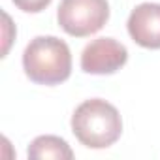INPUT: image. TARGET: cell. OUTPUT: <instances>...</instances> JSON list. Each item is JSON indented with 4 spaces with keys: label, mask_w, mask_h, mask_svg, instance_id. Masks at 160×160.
Instances as JSON below:
<instances>
[{
    "label": "cell",
    "mask_w": 160,
    "mask_h": 160,
    "mask_svg": "<svg viewBox=\"0 0 160 160\" xmlns=\"http://www.w3.org/2000/svg\"><path fill=\"white\" fill-rule=\"evenodd\" d=\"M72 132L79 143L89 149H106L121 138L122 119L113 104L102 98H91L75 108Z\"/></svg>",
    "instance_id": "cell-1"
},
{
    "label": "cell",
    "mask_w": 160,
    "mask_h": 160,
    "mask_svg": "<svg viewBox=\"0 0 160 160\" xmlns=\"http://www.w3.org/2000/svg\"><path fill=\"white\" fill-rule=\"evenodd\" d=\"M23 70L36 85H60L72 73V53L64 40L57 36H38L30 40L23 53Z\"/></svg>",
    "instance_id": "cell-2"
},
{
    "label": "cell",
    "mask_w": 160,
    "mask_h": 160,
    "mask_svg": "<svg viewBox=\"0 0 160 160\" xmlns=\"http://www.w3.org/2000/svg\"><path fill=\"white\" fill-rule=\"evenodd\" d=\"M12 28V19L8 13H4V51H2V57H6L8 49H10V43H12V34L8 32Z\"/></svg>",
    "instance_id": "cell-8"
},
{
    "label": "cell",
    "mask_w": 160,
    "mask_h": 160,
    "mask_svg": "<svg viewBox=\"0 0 160 160\" xmlns=\"http://www.w3.org/2000/svg\"><path fill=\"white\" fill-rule=\"evenodd\" d=\"M128 60L126 47L113 38H96L85 45L81 53V70L92 75H108L119 72Z\"/></svg>",
    "instance_id": "cell-4"
},
{
    "label": "cell",
    "mask_w": 160,
    "mask_h": 160,
    "mask_svg": "<svg viewBox=\"0 0 160 160\" xmlns=\"http://www.w3.org/2000/svg\"><path fill=\"white\" fill-rule=\"evenodd\" d=\"M130 38L145 49H160V4L143 2L128 17Z\"/></svg>",
    "instance_id": "cell-5"
},
{
    "label": "cell",
    "mask_w": 160,
    "mask_h": 160,
    "mask_svg": "<svg viewBox=\"0 0 160 160\" xmlns=\"http://www.w3.org/2000/svg\"><path fill=\"white\" fill-rule=\"evenodd\" d=\"M28 158L42 160V158H55V160H70L73 158V151L66 143V139L58 136H38L32 139L27 151Z\"/></svg>",
    "instance_id": "cell-6"
},
{
    "label": "cell",
    "mask_w": 160,
    "mask_h": 160,
    "mask_svg": "<svg viewBox=\"0 0 160 160\" xmlns=\"http://www.w3.org/2000/svg\"><path fill=\"white\" fill-rule=\"evenodd\" d=\"M12 2L25 13H40L51 4V0H12Z\"/></svg>",
    "instance_id": "cell-7"
},
{
    "label": "cell",
    "mask_w": 160,
    "mask_h": 160,
    "mask_svg": "<svg viewBox=\"0 0 160 160\" xmlns=\"http://www.w3.org/2000/svg\"><path fill=\"white\" fill-rule=\"evenodd\" d=\"M109 19L108 0H60L57 21L73 38H87L104 28Z\"/></svg>",
    "instance_id": "cell-3"
}]
</instances>
